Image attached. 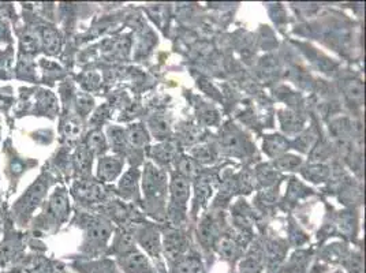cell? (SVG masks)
<instances>
[{
    "instance_id": "cell-1",
    "label": "cell",
    "mask_w": 366,
    "mask_h": 273,
    "mask_svg": "<svg viewBox=\"0 0 366 273\" xmlns=\"http://www.w3.org/2000/svg\"><path fill=\"white\" fill-rule=\"evenodd\" d=\"M58 182V178L48 168H41L34 181H31L21 196L10 205V208H7V213L18 229L26 231L29 228L31 219L46 202L52 186Z\"/></svg>"
},
{
    "instance_id": "cell-2",
    "label": "cell",
    "mask_w": 366,
    "mask_h": 273,
    "mask_svg": "<svg viewBox=\"0 0 366 273\" xmlns=\"http://www.w3.org/2000/svg\"><path fill=\"white\" fill-rule=\"evenodd\" d=\"M71 214L70 193L63 186L58 184L48 194L46 202L31 219V226L26 229L31 237L41 239L46 235H55L63 224H66Z\"/></svg>"
},
{
    "instance_id": "cell-3",
    "label": "cell",
    "mask_w": 366,
    "mask_h": 273,
    "mask_svg": "<svg viewBox=\"0 0 366 273\" xmlns=\"http://www.w3.org/2000/svg\"><path fill=\"white\" fill-rule=\"evenodd\" d=\"M61 114L58 96L41 85H25L16 91V106L11 111V121L22 118H44L55 121Z\"/></svg>"
},
{
    "instance_id": "cell-4",
    "label": "cell",
    "mask_w": 366,
    "mask_h": 273,
    "mask_svg": "<svg viewBox=\"0 0 366 273\" xmlns=\"http://www.w3.org/2000/svg\"><path fill=\"white\" fill-rule=\"evenodd\" d=\"M0 148L3 154V172L7 181V193L4 196L6 202L16 194L22 178L31 169L39 167L40 162L36 157H29L19 152L11 136H6Z\"/></svg>"
},
{
    "instance_id": "cell-5",
    "label": "cell",
    "mask_w": 366,
    "mask_h": 273,
    "mask_svg": "<svg viewBox=\"0 0 366 273\" xmlns=\"http://www.w3.org/2000/svg\"><path fill=\"white\" fill-rule=\"evenodd\" d=\"M1 217L3 239H0V272L6 268H13L25 256L31 239V234L28 231H21L14 226L7 213V207L3 208Z\"/></svg>"
},
{
    "instance_id": "cell-6",
    "label": "cell",
    "mask_w": 366,
    "mask_h": 273,
    "mask_svg": "<svg viewBox=\"0 0 366 273\" xmlns=\"http://www.w3.org/2000/svg\"><path fill=\"white\" fill-rule=\"evenodd\" d=\"M78 227L82 228L84 238L81 244V253L86 258L93 259L102 254L107 247L112 228L106 219L97 216H88L85 213L76 214L74 220Z\"/></svg>"
},
{
    "instance_id": "cell-7",
    "label": "cell",
    "mask_w": 366,
    "mask_h": 273,
    "mask_svg": "<svg viewBox=\"0 0 366 273\" xmlns=\"http://www.w3.org/2000/svg\"><path fill=\"white\" fill-rule=\"evenodd\" d=\"M166 184V174L162 169L154 167L152 163H148L144 172V192L149 204H157L163 201Z\"/></svg>"
},
{
    "instance_id": "cell-8",
    "label": "cell",
    "mask_w": 366,
    "mask_h": 273,
    "mask_svg": "<svg viewBox=\"0 0 366 273\" xmlns=\"http://www.w3.org/2000/svg\"><path fill=\"white\" fill-rule=\"evenodd\" d=\"M70 194L79 205L91 207L93 204H97L103 199L104 187L100 183L94 182L89 178H81V179H76L71 184Z\"/></svg>"
},
{
    "instance_id": "cell-9",
    "label": "cell",
    "mask_w": 366,
    "mask_h": 273,
    "mask_svg": "<svg viewBox=\"0 0 366 273\" xmlns=\"http://www.w3.org/2000/svg\"><path fill=\"white\" fill-rule=\"evenodd\" d=\"M58 118H59L58 133H59L61 145H71L76 142L84 134L85 121L69 111H61Z\"/></svg>"
},
{
    "instance_id": "cell-10",
    "label": "cell",
    "mask_w": 366,
    "mask_h": 273,
    "mask_svg": "<svg viewBox=\"0 0 366 273\" xmlns=\"http://www.w3.org/2000/svg\"><path fill=\"white\" fill-rule=\"evenodd\" d=\"M37 67H39V74H40V85L41 86H48L52 88L58 81H64L66 76V70L61 67L58 61L40 56L37 59Z\"/></svg>"
},
{
    "instance_id": "cell-11",
    "label": "cell",
    "mask_w": 366,
    "mask_h": 273,
    "mask_svg": "<svg viewBox=\"0 0 366 273\" xmlns=\"http://www.w3.org/2000/svg\"><path fill=\"white\" fill-rule=\"evenodd\" d=\"M118 264L124 273H157L148 257L136 249L119 256Z\"/></svg>"
},
{
    "instance_id": "cell-12",
    "label": "cell",
    "mask_w": 366,
    "mask_h": 273,
    "mask_svg": "<svg viewBox=\"0 0 366 273\" xmlns=\"http://www.w3.org/2000/svg\"><path fill=\"white\" fill-rule=\"evenodd\" d=\"M14 79L26 82L29 85H40V74L37 67V59L16 55L14 63Z\"/></svg>"
},
{
    "instance_id": "cell-13",
    "label": "cell",
    "mask_w": 366,
    "mask_h": 273,
    "mask_svg": "<svg viewBox=\"0 0 366 273\" xmlns=\"http://www.w3.org/2000/svg\"><path fill=\"white\" fill-rule=\"evenodd\" d=\"M70 268L76 273H119L111 259H76Z\"/></svg>"
},
{
    "instance_id": "cell-14",
    "label": "cell",
    "mask_w": 366,
    "mask_h": 273,
    "mask_svg": "<svg viewBox=\"0 0 366 273\" xmlns=\"http://www.w3.org/2000/svg\"><path fill=\"white\" fill-rule=\"evenodd\" d=\"M92 162H93V154L86 149L84 144H79L71 152V172H74L76 179L89 177Z\"/></svg>"
},
{
    "instance_id": "cell-15",
    "label": "cell",
    "mask_w": 366,
    "mask_h": 273,
    "mask_svg": "<svg viewBox=\"0 0 366 273\" xmlns=\"http://www.w3.org/2000/svg\"><path fill=\"white\" fill-rule=\"evenodd\" d=\"M187 239L178 231H169L164 238V252L169 261L177 262L187 250Z\"/></svg>"
},
{
    "instance_id": "cell-16",
    "label": "cell",
    "mask_w": 366,
    "mask_h": 273,
    "mask_svg": "<svg viewBox=\"0 0 366 273\" xmlns=\"http://www.w3.org/2000/svg\"><path fill=\"white\" fill-rule=\"evenodd\" d=\"M122 160L118 157H109L103 156L99 160L97 166V178L103 182H111L118 178V175L122 171Z\"/></svg>"
},
{
    "instance_id": "cell-17",
    "label": "cell",
    "mask_w": 366,
    "mask_h": 273,
    "mask_svg": "<svg viewBox=\"0 0 366 273\" xmlns=\"http://www.w3.org/2000/svg\"><path fill=\"white\" fill-rule=\"evenodd\" d=\"M189 192H190V186L187 179L182 175L174 177L171 182V196H172V207L177 211H181L184 208L189 199Z\"/></svg>"
},
{
    "instance_id": "cell-18",
    "label": "cell",
    "mask_w": 366,
    "mask_h": 273,
    "mask_svg": "<svg viewBox=\"0 0 366 273\" xmlns=\"http://www.w3.org/2000/svg\"><path fill=\"white\" fill-rule=\"evenodd\" d=\"M138 242L145 249V252L153 258H160V239L159 234L153 227H144L139 229L137 235Z\"/></svg>"
},
{
    "instance_id": "cell-19",
    "label": "cell",
    "mask_w": 366,
    "mask_h": 273,
    "mask_svg": "<svg viewBox=\"0 0 366 273\" xmlns=\"http://www.w3.org/2000/svg\"><path fill=\"white\" fill-rule=\"evenodd\" d=\"M16 63V46L0 48V82H9L14 79Z\"/></svg>"
},
{
    "instance_id": "cell-20",
    "label": "cell",
    "mask_w": 366,
    "mask_h": 273,
    "mask_svg": "<svg viewBox=\"0 0 366 273\" xmlns=\"http://www.w3.org/2000/svg\"><path fill=\"white\" fill-rule=\"evenodd\" d=\"M82 144L86 147V149L93 156H102V154L107 152V136H104V133L99 127L92 129L91 131L85 136V139H84Z\"/></svg>"
},
{
    "instance_id": "cell-21",
    "label": "cell",
    "mask_w": 366,
    "mask_h": 273,
    "mask_svg": "<svg viewBox=\"0 0 366 273\" xmlns=\"http://www.w3.org/2000/svg\"><path fill=\"white\" fill-rule=\"evenodd\" d=\"M137 182L138 172L137 169H130L127 171L119 182V192L124 198L137 197Z\"/></svg>"
},
{
    "instance_id": "cell-22",
    "label": "cell",
    "mask_w": 366,
    "mask_h": 273,
    "mask_svg": "<svg viewBox=\"0 0 366 273\" xmlns=\"http://www.w3.org/2000/svg\"><path fill=\"white\" fill-rule=\"evenodd\" d=\"M134 249V238L133 235L127 234V232H121L119 235H117L111 253H114L115 256H122L124 253H129Z\"/></svg>"
},
{
    "instance_id": "cell-23",
    "label": "cell",
    "mask_w": 366,
    "mask_h": 273,
    "mask_svg": "<svg viewBox=\"0 0 366 273\" xmlns=\"http://www.w3.org/2000/svg\"><path fill=\"white\" fill-rule=\"evenodd\" d=\"M174 273H205L199 258L182 257L175 262Z\"/></svg>"
},
{
    "instance_id": "cell-24",
    "label": "cell",
    "mask_w": 366,
    "mask_h": 273,
    "mask_svg": "<svg viewBox=\"0 0 366 273\" xmlns=\"http://www.w3.org/2000/svg\"><path fill=\"white\" fill-rule=\"evenodd\" d=\"M16 39L13 33L11 22L0 13V48L14 46Z\"/></svg>"
},
{
    "instance_id": "cell-25",
    "label": "cell",
    "mask_w": 366,
    "mask_h": 273,
    "mask_svg": "<svg viewBox=\"0 0 366 273\" xmlns=\"http://www.w3.org/2000/svg\"><path fill=\"white\" fill-rule=\"evenodd\" d=\"M175 154H177V148L171 142H164V144L154 147L152 152L154 160H157L160 163H169L171 160H174Z\"/></svg>"
},
{
    "instance_id": "cell-26",
    "label": "cell",
    "mask_w": 366,
    "mask_h": 273,
    "mask_svg": "<svg viewBox=\"0 0 366 273\" xmlns=\"http://www.w3.org/2000/svg\"><path fill=\"white\" fill-rule=\"evenodd\" d=\"M126 139L136 148H142L148 144V136H147V131L145 129L141 126V124H136V126H132L129 130H127V134H126Z\"/></svg>"
},
{
    "instance_id": "cell-27",
    "label": "cell",
    "mask_w": 366,
    "mask_h": 273,
    "mask_svg": "<svg viewBox=\"0 0 366 273\" xmlns=\"http://www.w3.org/2000/svg\"><path fill=\"white\" fill-rule=\"evenodd\" d=\"M28 136L39 147H48L55 141V131L52 129H37L28 133Z\"/></svg>"
},
{
    "instance_id": "cell-28",
    "label": "cell",
    "mask_w": 366,
    "mask_h": 273,
    "mask_svg": "<svg viewBox=\"0 0 366 273\" xmlns=\"http://www.w3.org/2000/svg\"><path fill=\"white\" fill-rule=\"evenodd\" d=\"M108 136H109V142L111 147L115 152H123L126 149V134L122 129L119 127H109L108 129Z\"/></svg>"
},
{
    "instance_id": "cell-29",
    "label": "cell",
    "mask_w": 366,
    "mask_h": 273,
    "mask_svg": "<svg viewBox=\"0 0 366 273\" xmlns=\"http://www.w3.org/2000/svg\"><path fill=\"white\" fill-rule=\"evenodd\" d=\"M286 141L279 136H268L265 141H264V151H267L268 154L274 156L277 153L282 152L285 148H286Z\"/></svg>"
},
{
    "instance_id": "cell-30",
    "label": "cell",
    "mask_w": 366,
    "mask_h": 273,
    "mask_svg": "<svg viewBox=\"0 0 366 273\" xmlns=\"http://www.w3.org/2000/svg\"><path fill=\"white\" fill-rule=\"evenodd\" d=\"M224 148L231 153H244V145L242 138L232 133H227L223 138Z\"/></svg>"
},
{
    "instance_id": "cell-31",
    "label": "cell",
    "mask_w": 366,
    "mask_h": 273,
    "mask_svg": "<svg viewBox=\"0 0 366 273\" xmlns=\"http://www.w3.org/2000/svg\"><path fill=\"white\" fill-rule=\"evenodd\" d=\"M214 222L207 217L202 220L201 227H199V239L204 244H211L214 242Z\"/></svg>"
},
{
    "instance_id": "cell-32",
    "label": "cell",
    "mask_w": 366,
    "mask_h": 273,
    "mask_svg": "<svg viewBox=\"0 0 366 273\" xmlns=\"http://www.w3.org/2000/svg\"><path fill=\"white\" fill-rule=\"evenodd\" d=\"M237 243L234 242L231 238H222L219 243H217V250L220 253V256H223L224 258H232L237 254Z\"/></svg>"
},
{
    "instance_id": "cell-33",
    "label": "cell",
    "mask_w": 366,
    "mask_h": 273,
    "mask_svg": "<svg viewBox=\"0 0 366 273\" xmlns=\"http://www.w3.org/2000/svg\"><path fill=\"white\" fill-rule=\"evenodd\" d=\"M78 82L84 88V91H96L100 85V76H97L96 73H85L78 78Z\"/></svg>"
},
{
    "instance_id": "cell-34",
    "label": "cell",
    "mask_w": 366,
    "mask_h": 273,
    "mask_svg": "<svg viewBox=\"0 0 366 273\" xmlns=\"http://www.w3.org/2000/svg\"><path fill=\"white\" fill-rule=\"evenodd\" d=\"M328 175V168L322 164H316V166H310L305 171L306 178H309L313 182H321L322 179H325Z\"/></svg>"
},
{
    "instance_id": "cell-35",
    "label": "cell",
    "mask_w": 366,
    "mask_h": 273,
    "mask_svg": "<svg viewBox=\"0 0 366 273\" xmlns=\"http://www.w3.org/2000/svg\"><path fill=\"white\" fill-rule=\"evenodd\" d=\"M261 271V259L259 257L244 258L241 262V273H259Z\"/></svg>"
},
{
    "instance_id": "cell-36",
    "label": "cell",
    "mask_w": 366,
    "mask_h": 273,
    "mask_svg": "<svg viewBox=\"0 0 366 273\" xmlns=\"http://www.w3.org/2000/svg\"><path fill=\"white\" fill-rule=\"evenodd\" d=\"M149 124H151L153 134L159 138L167 136L168 131H169L167 121L162 118H153L152 121H149Z\"/></svg>"
},
{
    "instance_id": "cell-37",
    "label": "cell",
    "mask_w": 366,
    "mask_h": 273,
    "mask_svg": "<svg viewBox=\"0 0 366 273\" xmlns=\"http://www.w3.org/2000/svg\"><path fill=\"white\" fill-rule=\"evenodd\" d=\"M193 154L201 163H211L214 159V149L209 147H199L193 151Z\"/></svg>"
},
{
    "instance_id": "cell-38",
    "label": "cell",
    "mask_w": 366,
    "mask_h": 273,
    "mask_svg": "<svg viewBox=\"0 0 366 273\" xmlns=\"http://www.w3.org/2000/svg\"><path fill=\"white\" fill-rule=\"evenodd\" d=\"M301 163H302V162H301L300 157L289 154V156H285V157L279 159L277 167L282 168V169H295V168H298L301 166Z\"/></svg>"
},
{
    "instance_id": "cell-39",
    "label": "cell",
    "mask_w": 366,
    "mask_h": 273,
    "mask_svg": "<svg viewBox=\"0 0 366 273\" xmlns=\"http://www.w3.org/2000/svg\"><path fill=\"white\" fill-rule=\"evenodd\" d=\"M178 167H179V171H181L182 177H192V175L196 174V164H194V162H193L192 159L182 157V159L179 160Z\"/></svg>"
},
{
    "instance_id": "cell-40",
    "label": "cell",
    "mask_w": 366,
    "mask_h": 273,
    "mask_svg": "<svg viewBox=\"0 0 366 273\" xmlns=\"http://www.w3.org/2000/svg\"><path fill=\"white\" fill-rule=\"evenodd\" d=\"M346 267L351 273H364V265L360 256H354L346 261Z\"/></svg>"
},
{
    "instance_id": "cell-41",
    "label": "cell",
    "mask_w": 366,
    "mask_h": 273,
    "mask_svg": "<svg viewBox=\"0 0 366 273\" xmlns=\"http://www.w3.org/2000/svg\"><path fill=\"white\" fill-rule=\"evenodd\" d=\"M346 91L352 99H361L362 97V85L360 82L354 81V82H350V85H349Z\"/></svg>"
},
{
    "instance_id": "cell-42",
    "label": "cell",
    "mask_w": 366,
    "mask_h": 273,
    "mask_svg": "<svg viewBox=\"0 0 366 273\" xmlns=\"http://www.w3.org/2000/svg\"><path fill=\"white\" fill-rule=\"evenodd\" d=\"M4 205H6V202H4V196H3V192H1V175H0V212L4 208Z\"/></svg>"
},
{
    "instance_id": "cell-43",
    "label": "cell",
    "mask_w": 366,
    "mask_h": 273,
    "mask_svg": "<svg viewBox=\"0 0 366 273\" xmlns=\"http://www.w3.org/2000/svg\"><path fill=\"white\" fill-rule=\"evenodd\" d=\"M6 207V205H4ZM3 211V209H1ZM1 231H3V217H1V212H0V235H1Z\"/></svg>"
},
{
    "instance_id": "cell-44",
    "label": "cell",
    "mask_w": 366,
    "mask_h": 273,
    "mask_svg": "<svg viewBox=\"0 0 366 273\" xmlns=\"http://www.w3.org/2000/svg\"><path fill=\"white\" fill-rule=\"evenodd\" d=\"M1 124H0V147H1V142H3V136H1Z\"/></svg>"
},
{
    "instance_id": "cell-45",
    "label": "cell",
    "mask_w": 366,
    "mask_h": 273,
    "mask_svg": "<svg viewBox=\"0 0 366 273\" xmlns=\"http://www.w3.org/2000/svg\"><path fill=\"white\" fill-rule=\"evenodd\" d=\"M335 273H343V272H340V271H337V272H335Z\"/></svg>"
}]
</instances>
